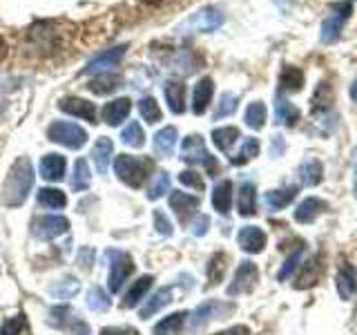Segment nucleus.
<instances>
[{
	"label": "nucleus",
	"instance_id": "obj_1",
	"mask_svg": "<svg viewBox=\"0 0 357 335\" xmlns=\"http://www.w3.org/2000/svg\"><path fill=\"white\" fill-rule=\"evenodd\" d=\"M33 186V165L29 156H18L14 165L9 168V174L5 179L3 188V204L18 208L25 204L29 190Z\"/></svg>",
	"mask_w": 357,
	"mask_h": 335
},
{
	"label": "nucleus",
	"instance_id": "obj_2",
	"mask_svg": "<svg viewBox=\"0 0 357 335\" xmlns=\"http://www.w3.org/2000/svg\"><path fill=\"white\" fill-rule=\"evenodd\" d=\"M114 170L123 184H128L130 188H141L145 184V177H148L150 161L130 154H119L114 159Z\"/></svg>",
	"mask_w": 357,
	"mask_h": 335
},
{
	"label": "nucleus",
	"instance_id": "obj_3",
	"mask_svg": "<svg viewBox=\"0 0 357 335\" xmlns=\"http://www.w3.org/2000/svg\"><path fill=\"white\" fill-rule=\"evenodd\" d=\"M181 159L188 163H204L210 177H215L219 172V163L217 159L206 150V143L199 134H190L181 143Z\"/></svg>",
	"mask_w": 357,
	"mask_h": 335
},
{
	"label": "nucleus",
	"instance_id": "obj_4",
	"mask_svg": "<svg viewBox=\"0 0 357 335\" xmlns=\"http://www.w3.org/2000/svg\"><path fill=\"white\" fill-rule=\"evenodd\" d=\"M47 137L50 141L54 143H61L65 148L70 150H78L83 148L85 141H87V132L76 126V123H70V121H54L50 130H47Z\"/></svg>",
	"mask_w": 357,
	"mask_h": 335
},
{
	"label": "nucleus",
	"instance_id": "obj_5",
	"mask_svg": "<svg viewBox=\"0 0 357 335\" xmlns=\"http://www.w3.org/2000/svg\"><path fill=\"white\" fill-rule=\"evenodd\" d=\"M351 11H353V7H351L349 0H344V3L333 7V11L321 22V31H319L321 43H335L340 38V31L344 27V22L349 20Z\"/></svg>",
	"mask_w": 357,
	"mask_h": 335
},
{
	"label": "nucleus",
	"instance_id": "obj_6",
	"mask_svg": "<svg viewBox=\"0 0 357 335\" xmlns=\"http://www.w3.org/2000/svg\"><path fill=\"white\" fill-rule=\"evenodd\" d=\"M112 257V264H109V279H107V286L112 293H119L121 286L128 282V277L134 273V262L128 253H116V251H109L107 253Z\"/></svg>",
	"mask_w": 357,
	"mask_h": 335
},
{
	"label": "nucleus",
	"instance_id": "obj_7",
	"mask_svg": "<svg viewBox=\"0 0 357 335\" xmlns=\"http://www.w3.org/2000/svg\"><path fill=\"white\" fill-rule=\"evenodd\" d=\"M50 322L54 324L56 329H65V331H70L72 335H92V331H89L87 324L81 318H76V313L72 308H67V306L52 308Z\"/></svg>",
	"mask_w": 357,
	"mask_h": 335
},
{
	"label": "nucleus",
	"instance_id": "obj_8",
	"mask_svg": "<svg viewBox=\"0 0 357 335\" xmlns=\"http://www.w3.org/2000/svg\"><path fill=\"white\" fill-rule=\"evenodd\" d=\"M257 279H259L257 264L255 262H241V266L237 268V273H234V277H232V284L228 286V295L237 297V295L248 293V290L255 288Z\"/></svg>",
	"mask_w": 357,
	"mask_h": 335
},
{
	"label": "nucleus",
	"instance_id": "obj_9",
	"mask_svg": "<svg viewBox=\"0 0 357 335\" xmlns=\"http://www.w3.org/2000/svg\"><path fill=\"white\" fill-rule=\"evenodd\" d=\"M67 228H70V221L59 215L36 217L31 223L33 237H38V239H54V237H59V234H63Z\"/></svg>",
	"mask_w": 357,
	"mask_h": 335
},
{
	"label": "nucleus",
	"instance_id": "obj_10",
	"mask_svg": "<svg viewBox=\"0 0 357 335\" xmlns=\"http://www.w3.org/2000/svg\"><path fill=\"white\" fill-rule=\"evenodd\" d=\"M126 50H128V45H119V47L105 50L103 54H98L96 59H92L83 67V74H103V72H107L109 67H114L123 59V56H126Z\"/></svg>",
	"mask_w": 357,
	"mask_h": 335
},
{
	"label": "nucleus",
	"instance_id": "obj_11",
	"mask_svg": "<svg viewBox=\"0 0 357 335\" xmlns=\"http://www.w3.org/2000/svg\"><path fill=\"white\" fill-rule=\"evenodd\" d=\"M199 204H201L199 197L181 193V190H172V195H170V208L174 210V215L181 223L190 221V217L199 210Z\"/></svg>",
	"mask_w": 357,
	"mask_h": 335
},
{
	"label": "nucleus",
	"instance_id": "obj_12",
	"mask_svg": "<svg viewBox=\"0 0 357 335\" xmlns=\"http://www.w3.org/2000/svg\"><path fill=\"white\" fill-rule=\"evenodd\" d=\"M335 288H337V293L344 302L353 299L355 290H357V271L353 264L342 262L337 275H335Z\"/></svg>",
	"mask_w": 357,
	"mask_h": 335
},
{
	"label": "nucleus",
	"instance_id": "obj_13",
	"mask_svg": "<svg viewBox=\"0 0 357 335\" xmlns=\"http://www.w3.org/2000/svg\"><path fill=\"white\" fill-rule=\"evenodd\" d=\"M59 107L65 112V114H72V117H78V119H85L89 123H96V105L89 103L85 98H78V96H67L63 98Z\"/></svg>",
	"mask_w": 357,
	"mask_h": 335
},
{
	"label": "nucleus",
	"instance_id": "obj_14",
	"mask_svg": "<svg viewBox=\"0 0 357 335\" xmlns=\"http://www.w3.org/2000/svg\"><path fill=\"white\" fill-rule=\"evenodd\" d=\"M321 273H324V257L321 255L310 257V260L304 266H301V273L297 277L295 288H312L319 282Z\"/></svg>",
	"mask_w": 357,
	"mask_h": 335
},
{
	"label": "nucleus",
	"instance_id": "obj_15",
	"mask_svg": "<svg viewBox=\"0 0 357 335\" xmlns=\"http://www.w3.org/2000/svg\"><path fill=\"white\" fill-rule=\"evenodd\" d=\"M237 241L241 246V251L257 255V253H261L264 246H266V232L259 226H245L239 230Z\"/></svg>",
	"mask_w": 357,
	"mask_h": 335
},
{
	"label": "nucleus",
	"instance_id": "obj_16",
	"mask_svg": "<svg viewBox=\"0 0 357 335\" xmlns=\"http://www.w3.org/2000/svg\"><path fill=\"white\" fill-rule=\"evenodd\" d=\"M130 110H132V100L121 96V98L109 100V103L103 107V112H100V117H103L107 126H119V123H123L130 117Z\"/></svg>",
	"mask_w": 357,
	"mask_h": 335
},
{
	"label": "nucleus",
	"instance_id": "obj_17",
	"mask_svg": "<svg viewBox=\"0 0 357 335\" xmlns=\"http://www.w3.org/2000/svg\"><path fill=\"white\" fill-rule=\"evenodd\" d=\"M65 168H67V161L65 156L61 154H45L40 159V177L47 179V181H61L65 177Z\"/></svg>",
	"mask_w": 357,
	"mask_h": 335
},
{
	"label": "nucleus",
	"instance_id": "obj_18",
	"mask_svg": "<svg viewBox=\"0 0 357 335\" xmlns=\"http://www.w3.org/2000/svg\"><path fill=\"white\" fill-rule=\"evenodd\" d=\"M326 208H328L326 201H321L317 197H306L297 206V210H295V221H299V223H312Z\"/></svg>",
	"mask_w": 357,
	"mask_h": 335
},
{
	"label": "nucleus",
	"instance_id": "obj_19",
	"mask_svg": "<svg viewBox=\"0 0 357 335\" xmlns=\"http://www.w3.org/2000/svg\"><path fill=\"white\" fill-rule=\"evenodd\" d=\"M212 92H215V83L212 78H201V81L195 85V92H192V112L195 114H204L208 110V103L212 100Z\"/></svg>",
	"mask_w": 357,
	"mask_h": 335
},
{
	"label": "nucleus",
	"instance_id": "obj_20",
	"mask_svg": "<svg viewBox=\"0 0 357 335\" xmlns=\"http://www.w3.org/2000/svg\"><path fill=\"white\" fill-rule=\"evenodd\" d=\"M172 295H174V290L170 288V286H163V288H159L156 293L148 299V304H145L143 308H141V320H150L154 313H159L163 306H167L172 302Z\"/></svg>",
	"mask_w": 357,
	"mask_h": 335
},
{
	"label": "nucleus",
	"instance_id": "obj_21",
	"mask_svg": "<svg viewBox=\"0 0 357 335\" xmlns=\"http://www.w3.org/2000/svg\"><path fill=\"white\" fill-rule=\"evenodd\" d=\"M152 282H154V277L152 275H143V277H139L137 282L132 284V288L126 293V297H123V302H121V306L123 308H134L139 304V302L145 297V293L152 288Z\"/></svg>",
	"mask_w": 357,
	"mask_h": 335
},
{
	"label": "nucleus",
	"instance_id": "obj_22",
	"mask_svg": "<svg viewBox=\"0 0 357 335\" xmlns=\"http://www.w3.org/2000/svg\"><path fill=\"white\" fill-rule=\"evenodd\" d=\"M176 139H178V132L174 126H167V128H161L159 132L154 134V152L161 154V156H170L174 145H176Z\"/></svg>",
	"mask_w": 357,
	"mask_h": 335
},
{
	"label": "nucleus",
	"instance_id": "obj_23",
	"mask_svg": "<svg viewBox=\"0 0 357 335\" xmlns=\"http://www.w3.org/2000/svg\"><path fill=\"white\" fill-rule=\"evenodd\" d=\"M112 150H114V145H112V141L107 137H100L94 148H92V161L96 165V170L100 174L107 172V165H109V159H112Z\"/></svg>",
	"mask_w": 357,
	"mask_h": 335
},
{
	"label": "nucleus",
	"instance_id": "obj_24",
	"mask_svg": "<svg viewBox=\"0 0 357 335\" xmlns=\"http://www.w3.org/2000/svg\"><path fill=\"white\" fill-rule=\"evenodd\" d=\"M165 98L172 114H183L185 112V85L178 81H170L165 85Z\"/></svg>",
	"mask_w": 357,
	"mask_h": 335
},
{
	"label": "nucleus",
	"instance_id": "obj_25",
	"mask_svg": "<svg viewBox=\"0 0 357 335\" xmlns=\"http://www.w3.org/2000/svg\"><path fill=\"white\" fill-rule=\"evenodd\" d=\"M185 318H188V313H185V311H178V313H172V315L163 318V320L154 327V335H181L183 324H185Z\"/></svg>",
	"mask_w": 357,
	"mask_h": 335
},
{
	"label": "nucleus",
	"instance_id": "obj_26",
	"mask_svg": "<svg viewBox=\"0 0 357 335\" xmlns=\"http://www.w3.org/2000/svg\"><path fill=\"white\" fill-rule=\"evenodd\" d=\"M232 206V181H219L212 190V208L226 215Z\"/></svg>",
	"mask_w": 357,
	"mask_h": 335
},
{
	"label": "nucleus",
	"instance_id": "obj_27",
	"mask_svg": "<svg viewBox=\"0 0 357 335\" xmlns=\"http://www.w3.org/2000/svg\"><path fill=\"white\" fill-rule=\"evenodd\" d=\"M29 36L43 50V54L54 52L56 47H59V38H56V34L47 25H36V27L29 31Z\"/></svg>",
	"mask_w": 357,
	"mask_h": 335
},
{
	"label": "nucleus",
	"instance_id": "obj_28",
	"mask_svg": "<svg viewBox=\"0 0 357 335\" xmlns=\"http://www.w3.org/2000/svg\"><path fill=\"white\" fill-rule=\"evenodd\" d=\"M295 195H297V188H293V186L284 188V190H268V193H266V206L271 210H282L295 199Z\"/></svg>",
	"mask_w": 357,
	"mask_h": 335
},
{
	"label": "nucleus",
	"instance_id": "obj_29",
	"mask_svg": "<svg viewBox=\"0 0 357 335\" xmlns=\"http://www.w3.org/2000/svg\"><path fill=\"white\" fill-rule=\"evenodd\" d=\"M257 212V190L252 184H243L239 190V215L252 217Z\"/></svg>",
	"mask_w": 357,
	"mask_h": 335
},
{
	"label": "nucleus",
	"instance_id": "obj_30",
	"mask_svg": "<svg viewBox=\"0 0 357 335\" xmlns=\"http://www.w3.org/2000/svg\"><path fill=\"white\" fill-rule=\"evenodd\" d=\"M119 83H121V76L103 72V74H98L96 78H92V81L87 83V87L92 89L94 94H109V92H114V89L119 87Z\"/></svg>",
	"mask_w": 357,
	"mask_h": 335
},
{
	"label": "nucleus",
	"instance_id": "obj_31",
	"mask_svg": "<svg viewBox=\"0 0 357 335\" xmlns=\"http://www.w3.org/2000/svg\"><path fill=\"white\" fill-rule=\"evenodd\" d=\"M221 22H223V14L219 9H215V7H208V9H204L201 14L195 18V25H197V29H201V31H215L217 27H221Z\"/></svg>",
	"mask_w": 357,
	"mask_h": 335
},
{
	"label": "nucleus",
	"instance_id": "obj_32",
	"mask_svg": "<svg viewBox=\"0 0 357 335\" xmlns=\"http://www.w3.org/2000/svg\"><path fill=\"white\" fill-rule=\"evenodd\" d=\"M321 174H324V168L317 159H306L299 168V179L304 186H317L321 181Z\"/></svg>",
	"mask_w": 357,
	"mask_h": 335
},
{
	"label": "nucleus",
	"instance_id": "obj_33",
	"mask_svg": "<svg viewBox=\"0 0 357 335\" xmlns=\"http://www.w3.org/2000/svg\"><path fill=\"white\" fill-rule=\"evenodd\" d=\"M237 139H239V130L234 128V126L212 130V141H215V145L221 152H228L232 145L237 143Z\"/></svg>",
	"mask_w": 357,
	"mask_h": 335
},
{
	"label": "nucleus",
	"instance_id": "obj_34",
	"mask_svg": "<svg viewBox=\"0 0 357 335\" xmlns=\"http://www.w3.org/2000/svg\"><path fill=\"white\" fill-rule=\"evenodd\" d=\"M38 204L59 210V208H65L67 197H65L63 190H59V188H40L38 190Z\"/></svg>",
	"mask_w": 357,
	"mask_h": 335
},
{
	"label": "nucleus",
	"instance_id": "obj_35",
	"mask_svg": "<svg viewBox=\"0 0 357 335\" xmlns=\"http://www.w3.org/2000/svg\"><path fill=\"white\" fill-rule=\"evenodd\" d=\"M279 83H282V89H286V92H299L301 85H304V72H301L299 67L288 65V67H284Z\"/></svg>",
	"mask_w": 357,
	"mask_h": 335
},
{
	"label": "nucleus",
	"instance_id": "obj_36",
	"mask_svg": "<svg viewBox=\"0 0 357 335\" xmlns=\"http://www.w3.org/2000/svg\"><path fill=\"white\" fill-rule=\"evenodd\" d=\"M92 184V172H89V163L85 159H78L74 165V177H72V188L76 193H83Z\"/></svg>",
	"mask_w": 357,
	"mask_h": 335
},
{
	"label": "nucleus",
	"instance_id": "obj_37",
	"mask_svg": "<svg viewBox=\"0 0 357 335\" xmlns=\"http://www.w3.org/2000/svg\"><path fill=\"white\" fill-rule=\"evenodd\" d=\"M275 112H277V121L284 123V126H288V128H293L295 123L299 121V110L290 103V100L279 98L277 105H275Z\"/></svg>",
	"mask_w": 357,
	"mask_h": 335
},
{
	"label": "nucleus",
	"instance_id": "obj_38",
	"mask_svg": "<svg viewBox=\"0 0 357 335\" xmlns=\"http://www.w3.org/2000/svg\"><path fill=\"white\" fill-rule=\"evenodd\" d=\"M228 262V257L223 255V253H217V255H212V260H210V264H208V282L215 286V284H219L221 279H223V275H226V264Z\"/></svg>",
	"mask_w": 357,
	"mask_h": 335
},
{
	"label": "nucleus",
	"instance_id": "obj_39",
	"mask_svg": "<svg viewBox=\"0 0 357 335\" xmlns=\"http://www.w3.org/2000/svg\"><path fill=\"white\" fill-rule=\"evenodd\" d=\"M257 154H259V139L250 137V139L243 141L241 150L234 154L230 161H232V165H243V163H248L250 159H255Z\"/></svg>",
	"mask_w": 357,
	"mask_h": 335
},
{
	"label": "nucleus",
	"instance_id": "obj_40",
	"mask_svg": "<svg viewBox=\"0 0 357 335\" xmlns=\"http://www.w3.org/2000/svg\"><path fill=\"white\" fill-rule=\"evenodd\" d=\"M76 293H78V282H76V277H72V275L59 279V282L52 286V295L59 297V299H70Z\"/></svg>",
	"mask_w": 357,
	"mask_h": 335
},
{
	"label": "nucleus",
	"instance_id": "obj_41",
	"mask_svg": "<svg viewBox=\"0 0 357 335\" xmlns=\"http://www.w3.org/2000/svg\"><path fill=\"white\" fill-rule=\"evenodd\" d=\"M87 308H92V311H96V313H105L109 306H112V299H109V295L105 293L103 288H92L87 293Z\"/></svg>",
	"mask_w": 357,
	"mask_h": 335
},
{
	"label": "nucleus",
	"instance_id": "obj_42",
	"mask_svg": "<svg viewBox=\"0 0 357 335\" xmlns=\"http://www.w3.org/2000/svg\"><path fill=\"white\" fill-rule=\"evenodd\" d=\"M304 255H306V246H299V248L288 257V260L284 262V266L279 268V273H277V279H279V282H286V279H288L290 275H293L295 268H297L301 262H304Z\"/></svg>",
	"mask_w": 357,
	"mask_h": 335
},
{
	"label": "nucleus",
	"instance_id": "obj_43",
	"mask_svg": "<svg viewBox=\"0 0 357 335\" xmlns=\"http://www.w3.org/2000/svg\"><path fill=\"white\" fill-rule=\"evenodd\" d=\"M219 308H228V306H221L219 302H206V304H201L192 315V329H199L201 324H206L208 320L215 318Z\"/></svg>",
	"mask_w": 357,
	"mask_h": 335
},
{
	"label": "nucleus",
	"instance_id": "obj_44",
	"mask_svg": "<svg viewBox=\"0 0 357 335\" xmlns=\"http://www.w3.org/2000/svg\"><path fill=\"white\" fill-rule=\"evenodd\" d=\"M121 139L126 145H130V148H143V143H145V132L143 128L139 126L137 121H132L130 126L121 132Z\"/></svg>",
	"mask_w": 357,
	"mask_h": 335
},
{
	"label": "nucleus",
	"instance_id": "obj_45",
	"mask_svg": "<svg viewBox=\"0 0 357 335\" xmlns=\"http://www.w3.org/2000/svg\"><path fill=\"white\" fill-rule=\"evenodd\" d=\"M245 123H248V128L252 130H261L266 123V105L259 103V100L250 103L248 110H245Z\"/></svg>",
	"mask_w": 357,
	"mask_h": 335
},
{
	"label": "nucleus",
	"instance_id": "obj_46",
	"mask_svg": "<svg viewBox=\"0 0 357 335\" xmlns=\"http://www.w3.org/2000/svg\"><path fill=\"white\" fill-rule=\"evenodd\" d=\"M139 112H141V117H143V121H148V123H159L161 121V107H159V103H156V98H152V96H145V98H141V103H139Z\"/></svg>",
	"mask_w": 357,
	"mask_h": 335
},
{
	"label": "nucleus",
	"instance_id": "obj_47",
	"mask_svg": "<svg viewBox=\"0 0 357 335\" xmlns=\"http://www.w3.org/2000/svg\"><path fill=\"white\" fill-rule=\"evenodd\" d=\"M167 190H170V174H167L165 170H159L154 174V181H152V188H150V193L148 197L154 201V199H161Z\"/></svg>",
	"mask_w": 357,
	"mask_h": 335
},
{
	"label": "nucleus",
	"instance_id": "obj_48",
	"mask_svg": "<svg viewBox=\"0 0 357 335\" xmlns=\"http://www.w3.org/2000/svg\"><path fill=\"white\" fill-rule=\"evenodd\" d=\"M25 329H27L25 313H18V315L3 322V327H0V335H20Z\"/></svg>",
	"mask_w": 357,
	"mask_h": 335
},
{
	"label": "nucleus",
	"instance_id": "obj_49",
	"mask_svg": "<svg viewBox=\"0 0 357 335\" xmlns=\"http://www.w3.org/2000/svg\"><path fill=\"white\" fill-rule=\"evenodd\" d=\"M237 96L234 94H230V92H226V94H221V98H219V105H217V110H215V119H223V117H230L234 110H237Z\"/></svg>",
	"mask_w": 357,
	"mask_h": 335
},
{
	"label": "nucleus",
	"instance_id": "obj_50",
	"mask_svg": "<svg viewBox=\"0 0 357 335\" xmlns=\"http://www.w3.org/2000/svg\"><path fill=\"white\" fill-rule=\"evenodd\" d=\"M178 181H181L183 186L195 188L197 193H204V190H206L204 179H201V174H197L195 170H183L181 174H178Z\"/></svg>",
	"mask_w": 357,
	"mask_h": 335
},
{
	"label": "nucleus",
	"instance_id": "obj_51",
	"mask_svg": "<svg viewBox=\"0 0 357 335\" xmlns=\"http://www.w3.org/2000/svg\"><path fill=\"white\" fill-rule=\"evenodd\" d=\"M154 228L159 234H163V237L172 234V221L165 217L163 210H154Z\"/></svg>",
	"mask_w": 357,
	"mask_h": 335
},
{
	"label": "nucleus",
	"instance_id": "obj_52",
	"mask_svg": "<svg viewBox=\"0 0 357 335\" xmlns=\"http://www.w3.org/2000/svg\"><path fill=\"white\" fill-rule=\"evenodd\" d=\"M94 264V251L89 248V246H85V248L81 251V255H78V266L85 268V271H89Z\"/></svg>",
	"mask_w": 357,
	"mask_h": 335
},
{
	"label": "nucleus",
	"instance_id": "obj_53",
	"mask_svg": "<svg viewBox=\"0 0 357 335\" xmlns=\"http://www.w3.org/2000/svg\"><path fill=\"white\" fill-rule=\"evenodd\" d=\"M100 335H141V333L130 327H107L100 331Z\"/></svg>",
	"mask_w": 357,
	"mask_h": 335
},
{
	"label": "nucleus",
	"instance_id": "obj_54",
	"mask_svg": "<svg viewBox=\"0 0 357 335\" xmlns=\"http://www.w3.org/2000/svg\"><path fill=\"white\" fill-rule=\"evenodd\" d=\"M208 226H210V219H208L206 215H201V217L195 221L192 232L197 234V237H201V234H206V232H208Z\"/></svg>",
	"mask_w": 357,
	"mask_h": 335
},
{
	"label": "nucleus",
	"instance_id": "obj_55",
	"mask_svg": "<svg viewBox=\"0 0 357 335\" xmlns=\"http://www.w3.org/2000/svg\"><path fill=\"white\" fill-rule=\"evenodd\" d=\"M215 335H250L248 327H232L228 331H221V333H215Z\"/></svg>",
	"mask_w": 357,
	"mask_h": 335
},
{
	"label": "nucleus",
	"instance_id": "obj_56",
	"mask_svg": "<svg viewBox=\"0 0 357 335\" xmlns=\"http://www.w3.org/2000/svg\"><path fill=\"white\" fill-rule=\"evenodd\" d=\"M353 193L357 197V150L353 154Z\"/></svg>",
	"mask_w": 357,
	"mask_h": 335
},
{
	"label": "nucleus",
	"instance_id": "obj_57",
	"mask_svg": "<svg viewBox=\"0 0 357 335\" xmlns=\"http://www.w3.org/2000/svg\"><path fill=\"white\" fill-rule=\"evenodd\" d=\"M5 56H7V43H5L3 36H0V63H3Z\"/></svg>",
	"mask_w": 357,
	"mask_h": 335
}]
</instances>
